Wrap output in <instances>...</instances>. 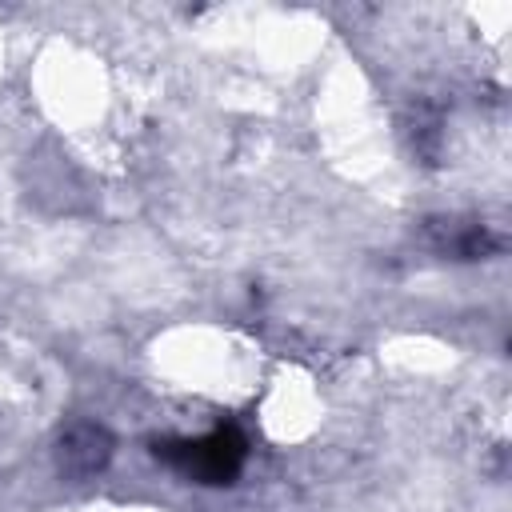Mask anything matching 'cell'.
I'll return each mask as SVG.
<instances>
[{
	"label": "cell",
	"mask_w": 512,
	"mask_h": 512,
	"mask_svg": "<svg viewBox=\"0 0 512 512\" xmlns=\"http://www.w3.org/2000/svg\"><path fill=\"white\" fill-rule=\"evenodd\" d=\"M108 456H112V436L92 420L68 424L56 440V464L64 476H76V480L96 476L108 464Z\"/></svg>",
	"instance_id": "cell-2"
},
{
	"label": "cell",
	"mask_w": 512,
	"mask_h": 512,
	"mask_svg": "<svg viewBox=\"0 0 512 512\" xmlns=\"http://www.w3.org/2000/svg\"><path fill=\"white\" fill-rule=\"evenodd\" d=\"M152 456L164 460L168 468L184 472L188 480L196 484H208V488H224V484H236V476L244 472V460H248V440L240 428L232 424H220L204 436H172V440H152Z\"/></svg>",
	"instance_id": "cell-1"
}]
</instances>
